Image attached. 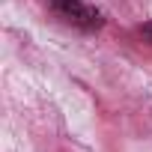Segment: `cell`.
I'll use <instances>...</instances> for the list:
<instances>
[{"label": "cell", "instance_id": "obj_2", "mask_svg": "<svg viewBox=\"0 0 152 152\" xmlns=\"http://www.w3.org/2000/svg\"><path fill=\"white\" fill-rule=\"evenodd\" d=\"M140 33H143V36H146V39H149V42H152V21H146V24H143V27H140Z\"/></svg>", "mask_w": 152, "mask_h": 152}, {"label": "cell", "instance_id": "obj_1", "mask_svg": "<svg viewBox=\"0 0 152 152\" xmlns=\"http://www.w3.org/2000/svg\"><path fill=\"white\" fill-rule=\"evenodd\" d=\"M48 6L57 12V18H63L66 24L78 27V30H87V33L102 30V24H104L102 12L96 6L84 3V0H48Z\"/></svg>", "mask_w": 152, "mask_h": 152}]
</instances>
